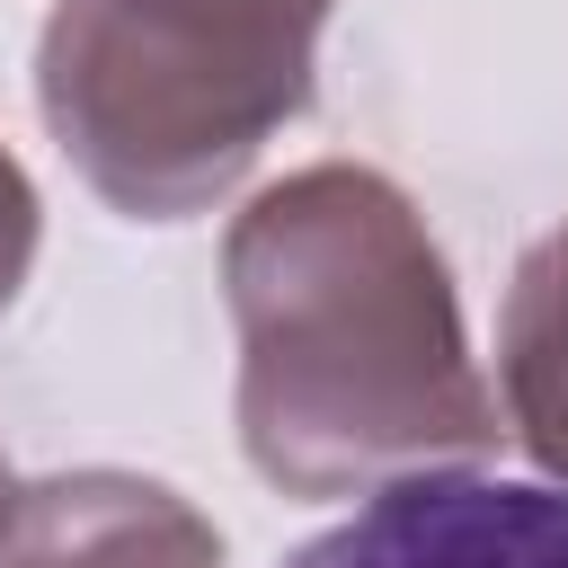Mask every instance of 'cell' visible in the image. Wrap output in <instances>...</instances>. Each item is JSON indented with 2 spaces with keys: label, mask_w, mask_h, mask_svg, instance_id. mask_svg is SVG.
<instances>
[{
  "label": "cell",
  "mask_w": 568,
  "mask_h": 568,
  "mask_svg": "<svg viewBox=\"0 0 568 568\" xmlns=\"http://www.w3.org/2000/svg\"><path fill=\"white\" fill-rule=\"evenodd\" d=\"M328 9L337 0H53L36 106L115 213L186 222L311 106Z\"/></svg>",
  "instance_id": "obj_2"
},
{
  "label": "cell",
  "mask_w": 568,
  "mask_h": 568,
  "mask_svg": "<svg viewBox=\"0 0 568 568\" xmlns=\"http://www.w3.org/2000/svg\"><path fill=\"white\" fill-rule=\"evenodd\" d=\"M36 240H44V204H36V178L0 151V311L18 302L27 266H36Z\"/></svg>",
  "instance_id": "obj_6"
},
{
  "label": "cell",
  "mask_w": 568,
  "mask_h": 568,
  "mask_svg": "<svg viewBox=\"0 0 568 568\" xmlns=\"http://www.w3.org/2000/svg\"><path fill=\"white\" fill-rule=\"evenodd\" d=\"M497 399L515 444L568 497V222L541 231L497 311Z\"/></svg>",
  "instance_id": "obj_5"
},
{
  "label": "cell",
  "mask_w": 568,
  "mask_h": 568,
  "mask_svg": "<svg viewBox=\"0 0 568 568\" xmlns=\"http://www.w3.org/2000/svg\"><path fill=\"white\" fill-rule=\"evenodd\" d=\"M0 568H222V532L142 470H53L0 488Z\"/></svg>",
  "instance_id": "obj_4"
},
{
  "label": "cell",
  "mask_w": 568,
  "mask_h": 568,
  "mask_svg": "<svg viewBox=\"0 0 568 568\" xmlns=\"http://www.w3.org/2000/svg\"><path fill=\"white\" fill-rule=\"evenodd\" d=\"M240 453L284 497H373L497 444L453 266L426 213L355 160L248 195L222 240Z\"/></svg>",
  "instance_id": "obj_1"
},
{
  "label": "cell",
  "mask_w": 568,
  "mask_h": 568,
  "mask_svg": "<svg viewBox=\"0 0 568 568\" xmlns=\"http://www.w3.org/2000/svg\"><path fill=\"white\" fill-rule=\"evenodd\" d=\"M284 568H568V497L524 479L426 470L373 488Z\"/></svg>",
  "instance_id": "obj_3"
},
{
  "label": "cell",
  "mask_w": 568,
  "mask_h": 568,
  "mask_svg": "<svg viewBox=\"0 0 568 568\" xmlns=\"http://www.w3.org/2000/svg\"><path fill=\"white\" fill-rule=\"evenodd\" d=\"M0 488H9V462H0Z\"/></svg>",
  "instance_id": "obj_7"
}]
</instances>
